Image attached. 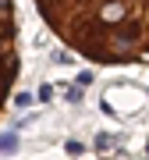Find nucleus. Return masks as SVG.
I'll return each mask as SVG.
<instances>
[{"label":"nucleus","instance_id":"f257e3e1","mask_svg":"<svg viewBox=\"0 0 149 160\" xmlns=\"http://www.w3.org/2000/svg\"><path fill=\"white\" fill-rule=\"evenodd\" d=\"M53 36L92 64H149V0H36Z\"/></svg>","mask_w":149,"mask_h":160},{"label":"nucleus","instance_id":"f03ea898","mask_svg":"<svg viewBox=\"0 0 149 160\" xmlns=\"http://www.w3.org/2000/svg\"><path fill=\"white\" fill-rule=\"evenodd\" d=\"M22 53H18V18H14V0H0V110L7 107L18 82Z\"/></svg>","mask_w":149,"mask_h":160}]
</instances>
